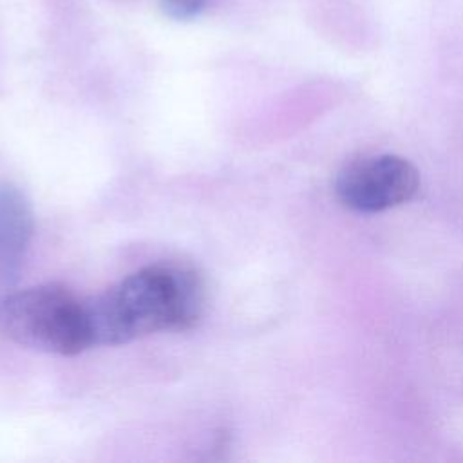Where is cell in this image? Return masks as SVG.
Wrapping results in <instances>:
<instances>
[{
	"label": "cell",
	"mask_w": 463,
	"mask_h": 463,
	"mask_svg": "<svg viewBox=\"0 0 463 463\" xmlns=\"http://www.w3.org/2000/svg\"><path fill=\"white\" fill-rule=\"evenodd\" d=\"M206 5V0H163L165 11L179 20H188L197 16Z\"/></svg>",
	"instance_id": "cell-5"
},
{
	"label": "cell",
	"mask_w": 463,
	"mask_h": 463,
	"mask_svg": "<svg viewBox=\"0 0 463 463\" xmlns=\"http://www.w3.org/2000/svg\"><path fill=\"white\" fill-rule=\"evenodd\" d=\"M0 329L22 347L71 356L90 347L85 300L56 284L13 291L0 300Z\"/></svg>",
	"instance_id": "cell-2"
},
{
	"label": "cell",
	"mask_w": 463,
	"mask_h": 463,
	"mask_svg": "<svg viewBox=\"0 0 463 463\" xmlns=\"http://www.w3.org/2000/svg\"><path fill=\"white\" fill-rule=\"evenodd\" d=\"M204 306L199 277L177 266H148L85 300L90 347L192 327Z\"/></svg>",
	"instance_id": "cell-1"
},
{
	"label": "cell",
	"mask_w": 463,
	"mask_h": 463,
	"mask_svg": "<svg viewBox=\"0 0 463 463\" xmlns=\"http://www.w3.org/2000/svg\"><path fill=\"white\" fill-rule=\"evenodd\" d=\"M420 174L400 156L380 154L356 159L336 177V197L351 210L374 213L394 208L414 197Z\"/></svg>",
	"instance_id": "cell-3"
},
{
	"label": "cell",
	"mask_w": 463,
	"mask_h": 463,
	"mask_svg": "<svg viewBox=\"0 0 463 463\" xmlns=\"http://www.w3.org/2000/svg\"><path fill=\"white\" fill-rule=\"evenodd\" d=\"M33 237V212L24 194L0 181V282L16 280Z\"/></svg>",
	"instance_id": "cell-4"
}]
</instances>
